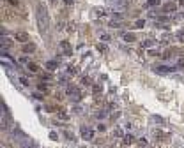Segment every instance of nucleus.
Wrapping results in <instances>:
<instances>
[{
  "instance_id": "1",
  "label": "nucleus",
  "mask_w": 184,
  "mask_h": 148,
  "mask_svg": "<svg viewBox=\"0 0 184 148\" xmlns=\"http://www.w3.org/2000/svg\"><path fill=\"white\" fill-rule=\"evenodd\" d=\"M37 20H39V28L44 32L46 28H48V14H46V9L42 7V5L37 7Z\"/></svg>"
},
{
  "instance_id": "2",
  "label": "nucleus",
  "mask_w": 184,
  "mask_h": 148,
  "mask_svg": "<svg viewBox=\"0 0 184 148\" xmlns=\"http://www.w3.org/2000/svg\"><path fill=\"white\" fill-rule=\"evenodd\" d=\"M16 41H20V42L28 41V34H25V32H16Z\"/></svg>"
},
{
  "instance_id": "3",
  "label": "nucleus",
  "mask_w": 184,
  "mask_h": 148,
  "mask_svg": "<svg viewBox=\"0 0 184 148\" xmlns=\"http://www.w3.org/2000/svg\"><path fill=\"white\" fill-rule=\"evenodd\" d=\"M81 136L85 138V139H92V130H89V129H81Z\"/></svg>"
},
{
  "instance_id": "4",
  "label": "nucleus",
  "mask_w": 184,
  "mask_h": 148,
  "mask_svg": "<svg viewBox=\"0 0 184 148\" xmlns=\"http://www.w3.org/2000/svg\"><path fill=\"white\" fill-rule=\"evenodd\" d=\"M34 50H36L34 44H25V46H23V51H25V53H30V51H34Z\"/></svg>"
},
{
  "instance_id": "5",
  "label": "nucleus",
  "mask_w": 184,
  "mask_h": 148,
  "mask_svg": "<svg viewBox=\"0 0 184 148\" xmlns=\"http://www.w3.org/2000/svg\"><path fill=\"white\" fill-rule=\"evenodd\" d=\"M168 71H174V69H170V67H165V65H159V67H156V72H168Z\"/></svg>"
},
{
  "instance_id": "6",
  "label": "nucleus",
  "mask_w": 184,
  "mask_h": 148,
  "mask_svg": "<svg viewBox=\"0 0 184 148\" xmlns=\"http://www.w3.org/2000/svg\"><path fill=\"white\" fill-rule=\"evenodd\" d=\"M46 67H48L50 71H55V69H57V64H55V62H46Z\"/></svg>"
},
{
  "instance_id": "7",
  "label": "nucleus",
  "mask_w": 184,
  "mask_h": 148,
  "mask_svg": "<svg viewBox=\"0 0 184 148\" xmlns=\"http://www.w3.org/2000/svg\"><path fill=\"white\" fill-rule=\"evenodd\" d=\"M2 46H4V48H9V46H11V41H9L7 37H4V39H2Z\"/></svg>"
},
{
  "instance_id": "8",
  "label": "nucleus",
  "mask_w": 184,
  "mask_h": 148,
  "mask_svg": "<svg viewBox=\"0 0 184 148\" xmlns=\"http://www.w3.org/2000/svg\"><path fill=\"white\" fill-rule=\"evenodd\" d=\"M165 11H166V12H170V11H175V5H174V4H166V5H165Z\"/></svg>"
},
{
  "instance_id": "9",
  "label": "nucleus",
  "mask_w": 184,
  "mask_h": 148,
  "mask_svg": "<svg viewBox=\"0 0 184 148\" xmlns=\"http://www.w3.org/2000/svg\"><path fill=\"white\" fill-rule=\"evenodd\" d=\"M124 39H126L127 42H131V41H135V35H133V34H126V35H124Z\"/></svg>"
},
{
  "instance_id": "10",
  "label": "nucleus",
  "mask_w": 184,
  "mask_h": 148,
  "mask_svg": "<svg viewBox=\"0 0 184 148\" xmlns=\"http://www.w3.org/2000/svg\"><path fill=\"white\" fill-rule=\"evenodd\" d=\"M28 69H30L32 72H37V65L36 64H28Z\"/></svg>"
},
{
  "instance_id": "11",
  "label": "nucleus",
  "mask_w": 184,
  "mask_h": 148,
  "mask_svg": "<svg viewBox=\"0 0 184 148\" xmlns=\"http://www.w3.org/2000/svg\"><path fill=\"white\" fill-rule=\"evenodd\" d=\"M149 4L150 5H156V4H159V0H149Z\"/></svg>"
},
{
  "instance_id": "12",
  "label": "nucleus",
  "mask_w": 184,
  "mask_h": 148,
  "mask_svg": "<svg viewBox=\"0 0 184 148\" xmlns=\"http://www.w3.org/2000/svg\"><path fill=\"white\" fill-rule=\"evenodd\" d=\"M177 37H179V39L182 41V39H184V32H179V34H177Z\"/></svg>"
},
{
  "instance_id": "13",
  "label": "nucleus",
  "mask_w": 184,
  "mask_h": 148,
  "mask_svg": "<svg viewBox=\"0 0 184 148\" xmlns=\"http://www.w3.org/2000/svg\"><path fill=\"white\" fill-rule=\"evenodd\" d=\"M179 67H184V58H181V60H179Z\"/></svg>"
}]
</instances>
